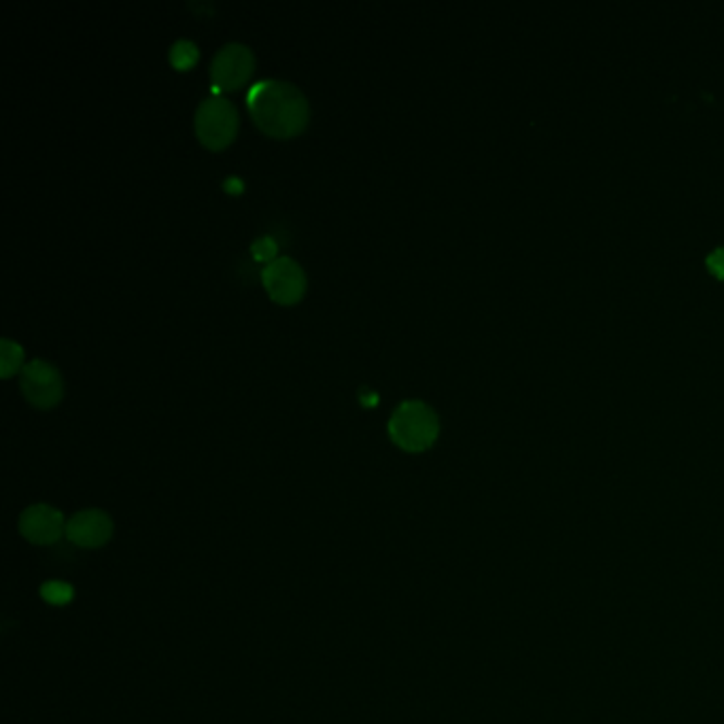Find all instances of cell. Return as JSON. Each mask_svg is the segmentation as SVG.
I'll return each mask as SVG.
<instances>
[{"label":"cell","instance_id":"8992f818","mask_svg":"<svg viewBox=\"0 0 724 724\" xmlns=\"http://www.w3.org/2000/svg\"><path fill=\"white\" fill-rule=\"evenodd\" d=\"M255 68V55L251 47L229 41L220 47L211 60V79L217 88L234 90L249 82Z\"/></svg>","mask_w":724,"mask_h":724},{"label":"cell","instance_id":"5b68a950","mask_svg":"<svg viewBox=\"0 0 724 724\" xmlns=\"http://www.w3.org/2000/svg\"><path fill=\"white\" fill-rule=\"evenodd\" d=\"M262 283L274 302L296 304L307 291V272L289 255H278L262 271Z\"/></svg>","mask_w":724,"mask_h":724},{"label":"cell","instance_id":"3957f363","mask_svg":"<svg viewBox=\"0 0 724 724\" xmlns=\"http://www.w3.org/2000/svg\"><path fill=\"white\" fill-rule=\"evenodd\" d=\"M194 128L202 145L224 149L238 130V109L226 96H207L196 109Z\"/></svg>","mask_w":724,"mask_h":724},{"label":"cell","instance_id":"ba28073f","mask_svg":"<svg viewBox=\"0 0 724 724\" xmlns=\"http://www.w3.org/2000/svg\"><path fill=\"white\" fill-rule=\"evenodd\" d=\"M113 536V521L104 510L88 508L66 523V538L79 548H100Z\"/></svg>","mask_w":724,"mask_h":724},{"label":"cell","instance_id":"6da1fadb","mask_svg":"<svg viewBox=\"0 0 724 724\" xmlns=\"http://www.w3.org/2000/svg\"><path fill=\"white\" fill-rule=\"evenodd\" d=\"M247 107L260 130L274 138L298 136L311 120L307 93L285 79H260L247 93Z\"/></svg>","mask_w":724,"mask_h":724},{"label":"cell","instance_id":"277c9868","mask_svg":"<svg viewBox=\"0 0 724 724\" xmlns=\"http://www.w3.org/2000/svg\"><path fill=\"white\" fill-rule=\"evenodd\" d=\"M20 389L33 407L49 410L64 396V378L53 363L35 358L20 370Z\"/></svg>","mask_w":724,"mask_h":724},{"label":"cell","instance_id":"30bf717a","mask_svg":"<svg viewBox=\"0 0 724 724\" xmlns=\"http://www.w3.org/2000/svg\"><path fill=\"white\" fill-rule=\"evenodd\" d=\"M198 55H200L198 46H196L194 41H189V39H177V41L171 46V49H168V60H171V64H173L175 68H179V71L191 68V66L198 62Z\"/></svg>","mask_w":724,"mask_h":724},{"label":"cell","instance_id":"7a4b0ae2","mask_svg":"<svg viewBox=\"0 0 724 724\" xmlns=\"http://www.w3.org/2000/svg\"><path fill=\"white\" fill-rule=\"evenodd\" d=\"M389 438L408 453H423L438 440L440 419L438 412L423 400H404L389 416Z\"/></svg>","mask_w":724,"mask_h":724},{"label":"cell","instance_id":"7c38bea8","mask_svg":"<svg viewBox=\"0 0 724 724\" xmlns=\"http://www.w3.org/2000/svg\"><path fill=\"white\" fill-rule=\"evenodd\" d=\"M251 251H253V258L255 260H262V262H266V264H271L272 260H276L278 255V245H276V240L272 238V236H260V238H255L253 240V245H251Z\"/></svg>","mask_w":724,"mask_h":724},{"label":"cell","instance_id":"52a82bcc","mask_svg":"<svg viewBox=\"0 0 724 724\" xmlns=\"http://www.w3.org/2000/svg\"><path fill=\"white\" fill-rule=\"evenodd\" d=\"M20 534L37 546L55 544L62 536H66L64 514L49 503H35L22 512Z\"/></svg>","mask_w":724,"mask_h":724},{"label":"cell","instance_id":"4fadbf2b","mask_svg":"<svg viewBox=\"0 0 724 724\" xmlns=\"http://www.w3.org/2000/svg\"><path fill=\"white\" fill-rule=\"evenodd\" d=\"M708 269L710 271L714 272L719 278H723L724 280V247H719V249H714L710 255H708Z\"/></svg>","mask_w":724,"mask_h":724},{"label":"cell","instance_id":"9c48e42d","mask_svg":"<svg viewBox=\"0 0 724 724\" xmlns=\"http://www.w3.org/2000/svg\"><path fill=\"white\" fill-rule=\"evenodd\" d=\"M24 367V349L11 338H0V376L9 378Z\"/></svg>","mask_w":724,"mask_h":724},{"label":"cell","instance_id":"8fae6325","mask_svg":"<svg viewBox=\"0 0 724 724\" xmlns=\"http://www.w3.org/2000/svg\"><path fill=\"white\" fill-rule=\"evenodd\" d=\"M41 597L51 606H66L73 601L75 589L62 581H49L41 587Z\"/></svg>","mask_w":724,"mask_h":724}]
</instances>
